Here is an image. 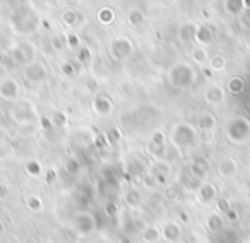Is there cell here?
<instances>
[{
  "label": "cell",
  "mask_w": 250,
  "mask_h": 243,
  "mask_svg": "<svg viewBox=\"0 0 250 243\" xmlns=\"http://www.w3.org/2000/svg\"><path fill=\"white\" fill-rule=\"evenodd\" d=\"M243 9V2L242 0H225V11L229 16H238Z\"/></svg>",
  "instance_id": "cell-33"
},
{
  "label": "cell",
  "mask_w": 250,
  "mask_h": 243,
  "mask_svg": "<svg viewBox=\"0 0 250 243\" xmlns=\"http://www.w3.org/2000/svg\"><path fill=\"white\" fill-rule=\"evenodd\" d=\"M160 229H161V240L165 243H173L184 238V228L177 221H167Z\"/></svg>",
  "instance_id": "cell-12"
},
{
  "label": "cell",
  "mask_w": 250,
  "mask_h": 243,
  "mask_svg": "<svg viewBox=\"0 0 250 243\" xmlns=\"http://www.w3.org/2000/svg\"><path fill=\"white\" fill-rule=\"evenodd\" d=\"M104 214H106L108 218H115V216L118 214L117 204H113V202H108V204L104 205Z\"/></svg>",
  "instance_id": "cell-42"
},
{
  "label": "cell",
  "mask_w": 250,
  "mask_h": 243,
  "mask_svg": "<svg viewBox=\"0 0 250 243\" xmlns=\"http://www.w3.org/2000/svg\"><path fill=\"white\" fill-rule=\"evenodd\" d=\"M151 173H153V177L156 178L158 185H167V180L170 178V175H171L170 163H168L167 160H158V161H154Z\"/></svg>",
  "instance_id": "cell-17"
},
{
  "label": "cell",
  "mask_w": 250,
  "mask_h": 243,
  "mask_svg": "<svg viewBox=\"0 0 250 243\" xmlns=\"http://www.w3.org/2000/svg\"><path fill=\"white\" fill-rule=\"evenodd\" d=\"M195 197H197V201L201 202L202 205L212 204V202L218 201V188H216L214 183L206 180V182H202L197 190H195Z\"/></svg>",
  "instance_id": "cell-11"
},
{
  "label": "cell",
  "mask_w": 250,
  "mask_h": 243,
  "mask_svg": "<svg viewBox=\"0 0 250 243\" xmlns=\"http://www.w3.org/2000/svg\"><path fill=\"white\" fill-rule=\"evenodd\" d=\"M26 173H28L29 177H33V178L42 177V173H43L42 163H40V161H36V160H29L28 163H26Z\"/></svg>",
  "instance_id": "cell-32"
},
{
  "label": "cell",
  "mask_w": 250,
  "mask_h": 243,
  "mask_svg": "<svg viewBox=\"0 0 250 243\" xmlns=\"http://www.w3.org/2000/svg\"><path fill=\"white\" fill-rule=\"evenodd\" d=\"M242 2H243V7L250 9V0H242Z\"/></svg>",
  "instance_id": "cell-51"
},
{
  "label": "cell",
  "mask_w": 250,
  "mask_h": 243,
  "mask_svg": "<svg viewBox=\"0 0 250 243\" xmlns=\"http://www.w3.org/2000/svg\"><path fill=\"white\" fill-rule=\"evenodd\" d=\"M173 243H188V242H185V240L182 238V240H178V242H173Z\"/></svg>",
  "instance_id": "cell-52"
},
{
  "label": "cell",
  "mask_w": 250,
  "mask_h": 243,
  "mask_svg": "<svg viewBox=\"0 0 250 243\" xmlns=\"http://www.w3.org/2000/svg\"><path fill=\"white\" fill-rule=\"evenodd\" d=\"M22 77L28 84L31 86H38V84H43L46 79H48V70H46V65L43 62H31L28 65H24V70H22Z\"/></svg>",
  "instance_id": "cell-9"
},
{
  "label": "cell",
  "mask_w": 250,
  "mask_h": 243,
  "mask_svg": "<svg viewBox=\"0 0 250 243\" xmlns=\"http://www.w3.org/2000/svg\"><path fill=\"white\" fill-rule=\"evenodd\" d=\"M5 233H7V226H5V223L0 219V238H4Z\"/></svg>",
  "instance_id": "cell-48"
},
{
  "label": "cell",
  "mask_w": 250,
  "mask_h": 243,
  "mask_svg": "<svg viewBox=\"0 0 250 243\" xmlns=\"http://www.w3.org/2000/svg\"><path fill=\"white\" fill-rule=\"evenodd\" d=\"M197 24H194V22H184V24H180V28H178V40H180L182 43H195V33H197Z\"/></svg>",
  "instance_id": "cell-19"
},
{
  "label": "cell",
  "mask_w": 250,
  "mask_h": 243,
  "mask_svg": "<svg viewBox=\"0 0 250 243\" xmlns=\"http://www.w3.org/2000/svg\"><path fill=\"white\" fill-rule=\"evenodd\" d=\"M212 41V31L208 26H199L197 33H195V43L199 46H206Z\"/></svg>",
  "instance_id": "cell-27"
},
{
  "label": "cell",
  "mask_w": 250,
  "mask_h": 243,
  "mask_svg": "<svg viewBox=\"0 0 250 243\" xmlns=\"http://www.w3.org/2000/svg\"><path fill=\"white\" fill-rule=\"evenodd\" d=\"M225 218L228 219V221H236V219H238V212L235 211V209H229V211H226L225 212Z\"/></svg>",
  "instance_id": "cell-46"
},
{
  "label": "cell",
  "mask_w": 250,
  "mask_h": 243,
  "mask_svg": "<svg viewBox=\"0 0 250 243\" xmlns=\"http://www.w3.org/2000/svg\"><path fill=\"white\" fill-rule=\"evenodd\" d=\"M247 106L250 108V94H249V98H247Z\"/></svg>",
  "instance_id": "cell-53"
},
{
  "label": "cell",
  "mask_w": 250,
  "mask_h": 243,
  "mask_svg": "<svg viewBox=\"0 0 250 243\" xmlns=\"http://www.w3.org/2000/svg\"><path fill=\"white\" fill-rule=\"evenodd\" d=\"M204 226H206V229L211 233L221 231L223 226H225V216H223L221 212H211V214H208V218H206Z\"/></svg>",
  "instance_id": "cell-20"
},
{
  "label": "cell",
  "mask_w": 250,
  "mask_h": 243,
  "mask_svg": "<svg viewBox=\"0 0 250 243\" xmlns=\"http://www.w3.org/2000/svg\"><path fill=\"white\" fill-rule=\"evenodd\" d=\"M182 187L180 183H167L163 185V190H161V197L167 202H177L182 195Z\"/></svg>",
  "instance_id": "cell-23"
},
{
  "label": "cell",
  "mask_w": 250,
  "mask_h": 243,
  "mask_svg": "<svg viewBox=\"0 0 250 243\" xmlns=\"http://www.w3.org/2000/svg\"><path fill=\"white\" fill-rule=\"evenodd\" d=\"M91 106H93L94 113L100 115V117H104V115H110L111 111H113V101H111V98L106 96V94H96V96L93 98Z\"/></svg>",
  "instance_id": "cell-15"
},
{
  "label": "cell",
  "mask_w": 250,
  "mask_h": 243,
  "mask_svg": "<svg viewBox=\"0 0 250 243\" xmlns=\"http://www.w3.org/2000/svg\"><path fill=\"white\" fill-rule=\"evenodd\" d=\"M38 18L36 14L28 7H22L19 11L14 12L12 16V26L19 35H29V33H35L38 29Z\"/></svg>",
  "instance_id": "cell-5"
},
{
  "label": "cell",
  "mask_w": 250,
  "mask_h": 243,
  "mask_svg": "<svg viewBox=\"0 0 250 243\" xmlns=\"http://www.w3.org/2000/svg\"><path fill=\"white\" fill-rule=\"evenodd\" d=\"M167 77L171 87L185 91L195 84L197 72H195V69L188 62H177L168 69Z\"/></svg>",
  "instance_id": "cell-2"
},
{
  "label": "cell",
  "mask_w": 250,
  "mask_h": 243,
  "mask_svg": "<svg viewBox=\"0 0 250 243\" xmlns=\"http://www.w3.org/2000/svg\"><path fill=\"white\" fill-rule=\"evenodd\" d=\"M62 21L65 26H69V28H72V26H76L77 22H79V14H77L74 9H70V11H65L62 16Z\"/></svg>",
  "instance_id": "cell-36"
},
{
  "label": "cell",
  "mask_w": 250,
  "mask_h": 243,
  "mask_svg": "<svg viewBox=\"0 0 250 243\" xmlns=\"http://www.w3.org/2000/svg\"><path fill=\"white\" fill-rule=\"evenodd\" d=\"M98 21L101 22V24H111V22L115 21V11L111 7H101L100 11H98Z\"/></svg>",
  "instance_id": "cell-30"
},
{
  "label": "cell",
  "mask_w": 250,
  "mask_h": 243,
  "mask_svg": "<svg viewBox=\"0 0 250 243\" xmlns=\"http://www.w3.org/2000/svg\"><path fill=\"white\" fill-rule=\"evenodd\" d=\"M124 204H125V207H129L130 211H137V209L143 207L144 197L139 188H136V187L127 188V190L124 192Z\"/></svg>",
  "instance_id": "cell-16"
},
{
  "label": "cell",
  "mask_w": 250,
  "mask_h": 243,
  "mask_svg": "<svg viewBox=\"0 0 250 243\" xmlns=\"http://www.w3.org/2000/svg\"><path fill=\"white\" fill-rule=\"evenodd\" d=\"M192 60H194V63L195 65H199V67H208V63H209V53H208V50H206V46H194L192 48Z\"/></svg>",
  "instance_id": "cell-24"
},
{
  "label": "cell",
  "mask_w": 250,
  "mask_h": 243,
  "mask_svg": "<svg viewBox=\"0 0 250 243\" xmlns=\"http://www.w3.org/2000/svg\"><path fill=\"white\" fill-rule=\"evenodd\" d=\"M118 243H132V240H130L129 236H120V238H118Z\"/></svg>",
  "instance_id": "cell-50"
},
{
  "label": "cell",
  "mask_w": 250,
  "mask_h": 243,
  "mask_svg": "<svg viewBox=\"0 0 250 243\" xmlns=\"http://www.w3.org/2000/svg\"><path fill=\"white\" fill-rule=\"evenodd\" d=\"M60 69H62V72L65 74L67 77H70V76H74V74H76V67H74L70 62H67V60H65V62H62Z\"/></svg>",
  "instance_id": "cell-41"
},
{
  "label": "cell",
  "mask_w": 250,
  "mask_h": 243,
  "mask_svg": "<svg viewBox=\"0 0 250 243\" xmlns=\"http://www.w3.org/2000/svg\"><path fill=\"white\" fill-rule=\"evenodd\" d=\"M225 136L231 144H243L250 139V120L243 115H235L226 122Z\"/></svg>",
  "instance_id": "cell-3"
},
{
  "label": "cell",
  "mask_w": 250,
  "mask_h": 243,
  "mask_svg": "<svg viewBox=\"0 0 250 243\" xmlns=\"http://www.w3.org/2000/svg\"><path fill=\"white\" fill-rule=\"evenodd\" d=\"M187 171L190 177L197 178V180H201V182H206V178H208V175H209V163L204 158H195V160H192L190 163H188Z\"/></svg>",
  "instance_id": "cell-14"
},
{
  "label": "cell",
  "mask_w": 250,
  "mask_h": 243,
  "mask_svg": "<svg viewBox=\"0 0 250 243\" xmlns=\"http://www.w3.org/2000/svg\"><path fill=\"white\" fill-rule=\"evenodd\" d=\"M218 175L221 178H233L236 173H238V163L233 158H223L218 163V168H216Z\"/></svg>",
  "instance_id": "cell-18"
},
{
  "label": "cell",
  "mask_w": 250,
  "mask_h": 243,
  "mask_svg": "<svg viewBox=\"0 0 250 243\" xmlns=\"http://www.w3.org/2000/svg\"><path fill=\"white\" fill-rule=\"evenodd\" d=\"M50 45H52V48L55 50V52H62V50L67 48V40L65 36H53L52 40H50Z\"/></svg>",
  "instance_id": "cell-37"
},
{
  "label": "cell",
  "mask_w": 250,
  "mask_h": 243,
  "mask_svg": "<svg viewBox=\"0 0 250 243\" xmlns=\"http://www.w3.org/2000/svg\"><path fill=\"white\" fill-rule=\"evenodd\" d=\"M7 187H5V185H0V201H2V199H5L7 197Z\"/></svg>",
  "instance_id": "cell-49"
},
{
  "label": "cell",
  "mask_w": 250,
  "mask_h": 243,
  "mask_svg": "<svg viewBox=\"0 0 250 243\" xmlns=\"http://www.w3.org/2000/svg\"><path fill=\"white\" fill-rule=\"evenodd\" d=\"M143 185H144L146 188H149V190H153V187H156L158 182H156V178L153 177V173L144 175V177H143Z\"/></svg>",
  "instance_id": "cell-40"
},
{
  "label": "cell",
  "mask_w": 250,
  "mask_h": 243,
  "mask_svg": "<svg viewBox=\"0 0 250 243\" xmlns=\"http://www.w3.org/2000/svg\"><path fill=\"white\" fill-rule=\"evenodd\" d=\"M228 93L229 94H242L245 91V81L242 79L240 76H235L228 81Z\"/></svg>",
  "instance_id": "cell-29"
},
{
  "label": "cell",
  "mask_w": 250,
  "mask_h": 243,
  "mask_svg": "<svg viewBox=\"0 0 250 243\" xmlns=\"http://www.w3.org/2000/svg\"><path fill=\"white\" fill-rule=\"evenodd\" d=\"M134 53V43L125 36H118V38L111 40L110 46H108V55L115 60V62H124Z\"/></svg>",
  "instance_id": "cell-7"
},
{
  "label": "cell",
  "mask_w": 250,
  "mask_h": 243,
  "mask_svg": "<svg viewBox=\"0 0 250 243\" xmlns=\"http://www.w3.org/2000/svg\"><path fill=\"white\" fill-rule=\"evenodd\" d=\"M195 127L201 132H212L216 129V117L212 113H201L195 120Z\"/></svg>",
  "instance_id": "cell-21"
},
{
  "label": "cell",
  "mask_w": 250,
  "mask_h": 243,
  "mask_svg": "<svg viewBox=\"0 0 250 243\" xmlns=\"http://www.w3.org/2000/svg\"><path fill=\"white\" fill-rule=\"evenodd\" d=\"M7 115H9V118H11V122H14L16 125H19V127L35 125L36 118H38L35 106L26 100L14 101V103L11 104V108H9Z\"/></svg>",
  "instance_id": "cell-4"
},
{
  "label": "cell",
  "mask_w": 250,
  "mask_h": 243,
  "mask_svg": "<svg viewBox=\"0 0 250 243\" xmlns=\"http://www.w3.org/2000/svg\"><path fill=\"white\" fill-rule=\"evenodd\" d=\"M19 94H21V86L14 77H5L0 81V100L14 103L19 100Z\"/></svg>",
  "instance_id": "cell-10"
},
{
  "label": "cell",
  "mask_w": 250,
  "mask_h": 243,
  "mask_svg": "<svg viewBox=\"0 0 250 243\" xmlns=\"http://www.w3.org/2000/svg\"><path fill=\"white\" fill-rule=\"evenodd\" d=\"M144 12L141 11L139 7H134L130 9L129 12H127V22H129L132 28H139V26L144 24Z\"/></svg>",
  "instance_id": "cell-28"
},
{
  "label": "cell",
  "mask_w": 250,
  "mask_h": 243,
  "mask_svg": "<svg viewBox=\"0 0 250 243\" xmlns=\"http://www.w3.org/2000/svg\"><path fill=\"white\" fill-rule=\"evenodd\" d=\"M141 240H143V243H160L161 229L154 224H146L141 229Z\"/></svg>",
  "instance_id": "cell-22"
},
{
  "label": "cell",
  "mask_w": 250,
  "mask_h": 243,
  "mask_svg": "<svg viewBox=\"0 0 250 243\" xmlns=\"http://www.w3.org/2000/svg\"><path fill=\"white\" fill-rule=\"evenodd\" d=\"M65 40H67V46H69V48H79L81 46L79 36L74 35V33H69V35L65 36Z\"/></svg>",
  "instance_id": "cell-39"
},
{
  "label": "cell",
  "mask_w": 250,
  "mask_h": 243,
  "mask_svg": "<svg viewBox=\"0 0 250 243\" xmlns=\"http://www.w3.org/2000/svg\"><path fill=\"white\" fill-rule=\"evenodd\" d=\"M7 55L12 59L16 65H28V63L35 62V46L31 43H18L7 52Z\"/></svg>",
  "instance_id": "cell-8"
},
{
  "label": "cell",
  "mask_w": 250,
  "mask_h": 243,
  "mask_svg": "<svg viewBox=\"0 0 250 243\" xmlns=\"http://www.w3.org/2000/svg\"><path fill=\"white\" fill-rule=\"evenodd\" d=\"M98 87H100V84H98L96 79H93V77H91V79L86 81V89L89 91V93H96Z\"/></svg>",
  "instance_id": "cell-44"
},
{
  "label": "cell",
  "mask_w": 250,
  "mask_h": 243,
  "mask_svg": "<svg viewBox=\"0 0 250 243\" xmlns=\"http://www.w3.org/2000/svg\"><path fill=\"white\" fill-rule=\"evenodd\" d=\"M77 60H79L81 63H89L91 60H93V52H91L89 46L81 45L79 48H77Z\"/></svg>",
  "instance_id": "cell-35"
},
{
  "label": "cell",
  "mask_w": 250,
  "mask_h": 243,
  "mask_svg": "<svg viewBox=\"0 0 250 243\" xmlns=\"http://www.w3.org/2000/svg\"><path fill=\"white\" fill-rule=\"evenodd\" d=\"M226 65H228V60H226V57L221 55V53L212 55L211 59H209V63H208V67H209L211 72H225Z\"/></svg>",
  "instance_id": "cell-26"
},
{
  "label": "cell",
  "mask_w": 250,
  "mask_h": 243,
  "mask_svg": "<svg viewBox=\"0 0 250 243\" xmlns=\"http://www.w3.org/2000/svg\"><path fill=\"white\" fill-rule=\"evenodd\" d=\"M199 132L188 122H178L170 130V142L177 151H187L197 144Z\"/></svg>",
  "instance_id": "cell-1"
},
{
  "label": "cell",
  "mask_w": 250,
  "mask_h": 243,
  "mask_svg": "<svg viewBox=\"0 0 250 243\" xmlns=\"http://www.w3.org/2000/svg\"><path fill=\"white\" fill-rule=\"evenodd\" d=\"M175 2H180V0H175Z\"/></svg>",
  "instance_id": "cell-54"
},
{
  "label": "cell",
  "mask_w": 250,
  "mask_h": 243,
  "mask_svg": "<svg viewBox=\"0 0 250 243\" xmlns=\"http://www.w3.org/2000/svg\"><path fill=\"white\" fill-rule=\"evenodd\" d=\"M202 98H204L206 103L211 104V106H219V104L225 103L226 93L219 84H209L204 89V93H202Z\"/></svg>",
  "instance_id": "cell-13"
},
{
  "label": "cell",
  "mask_w": 250,
  "mask_h": 243,
  "mask_svg": "<svg viewBox=\"0 0 250 243\" xmlns=\"http://www.w3.org/2000/svg\"><path fill=\"white\" fill-rule=\"evenodd\" d=\"M9 151V141L5 139L4 136H2V134H0V158L4 156L5 153H7Z\"/></svg>",
  "instance_id": "cell-45"
},
{
  "label": "cell",
  "mask_w": 250,
  "mask_h": 243,
  "mask_svg": "<svg viewBox=\"0 0 250 243\" xmlns=\"http://www.w3.org/2000/svg\"><path fill=\"white\" fill-rule=\"evenodd\" d=\"M216 202H218V209L221 211V214H223V216H225V212H226V211H229V209L233 207V205L229 204V202L226 201V199H218Z\"/></svg>",
  "instance_id": "cell-43"
},
{
  "label": "cell",
  "mask_w": 250,
  "mask_h": 243,
  "mask_svg": "<svg viewBox=\"0 0 250 243\" xmlns=\"http://www.w3.org/2000/svg\"><path fill=\"white\" fill-rule=\"evenodd\" d=\"M201 183H202L201 180H197V178L190 177V175L187 173V177L180 182V187H182V190H184V192H195Z\"/></svg>",
  "instance_id": "cell-31"
},
{
  "label": "cell",
  "mask_w": 250,
  "mask_h": 243,
  "mask_svg": "<svg viewBox=\"0 0 250 243\" xmlns=\"http://www.w3.org/2000/svg\"><path fill=\"white\" fill-rule=\"evenodd\" d=\"M65 170H67V173H70V175H77L81 170V163L76 158H69L65 163Z\"/></svg>",
  "instance_id": "cell-38"
},
{
  "label": "cell",
  "mask_w": 250,
  "mask_h": 243,
  "mask_svg": "<svg viewBox=\"0 0 250 243\" xmlns=\"http://www.w3.org/2000/svg\"><path fill=\"white\" fill-rule=\"evenodd\" d=\"M26 204V209H28L29 212H35V214H38V212H42L43 209H45V202H43V199L40 197V195H28L24 201Z\"/></svg>",
  "instance_id": "cell-25"
},
{
  "label": "cell",
  "mask_w": 250,
  "mask_h": 243,
  "mask_svg": "<svg viewBox=\"0 0 250 243\" xmlns=\"http://www.w3.org/2000/svg\"><path fill=\"white\" fill-rule=\"evenodd\" d=\"M55 178H57L55 170H48V171H46V182H48V183H52Z\"/></svg>",
  "instance_id": "cell-47"
},
{
  "label": "cell",
  "mask_w": 250,
  "mask_h": 243,
  "mask_svg": "<svg viewBox=\"0 0 250 243\" xmlns=\"http://www.w3.org/2000/svg\"><path fill=\"white\" fill-rule=\"evenodd\" d=\"M72 229L77 236H89L98 229V219L91 211H77L72 216Z\"/></svg>",
  "instance_id": "cell-6"
},
{
  "label": "cell",
  "mask_w": 250,
  "mask_h": 243,
  "mask_svg": "<svg viewBox=\"0 0 250 243\" xmlns=\"http://www.w3.org/2000/svg\"><path fill=\"white\" fill-rule=\"evenodd\" d=\"M50 122H52L53 127H65L67 122H69V117H67L65 111H53L52 118H50Z\"/></svg>",
  "instance_id": "cell-34"
}]
</instances>
